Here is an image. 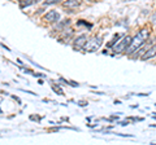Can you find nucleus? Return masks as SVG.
I'll return each instance as SVG.
<instances>
[{"instance_id":"9d476101","label":"nucleus","mask_w":156,"mask_h":145,"mask_svg":"<svg viewBox=\"0 0 156 145\" xmlns=\"http://www.w3.org/2000/svg\"><path fill=\"white\" fill-rule=\"evenodd\" d=\"M151 22H152V25H155L156 26V12L151 16Z\"/></svg>"},{"instance_id":"39448f33","label":"nucleus","mask_w":156,"mask_h":145,"mask_svg":"<svg viewBox=\"0 0 156 145\" xmlns=\"http://www.w3.org/2000/svg\"><path fill=\"white\" fill-rule=\"evenodd\" d=\"M155 56H156V44H154L152 47H150L148 49L143 53V56L140 57V60H142V61H146V60L154 59Z\"/></svg>"},{"instance_id":"20e7f679","label":"nucleus","mask_w":156,"mask_h":145,"mask_svg":"<svg viewBox=\"0 0 156 145\" xmlns=\"http://www.w3.org/2000/svg\"><path fill=\"white\" fill-rule=\"evenodd\" d=\"M87 36L86 35H80L78 38H76L74 42H73V48L77 51V49H83L86 43H87Z\"/></svg>"},{"instance_id":"423d86ee","label":"nucleus","mask_w":156,"mask_h":145,"mask_svg":"<svg viewBox=\"0 0 156 145\" xmlns=\"http://www.w3.org/2000/svg\"><path fill=\"white\" fill-rule=\"evenodd\" d=\"M44 20L48 22H56L60 20V14H58L56 11H50L48 13L44 14Z\"/></svg>"},{"instance_id":"f257e3e1","label":"nucleus","mask_w":156,"mask_h":145,"mask_svg":"<svg viewBox=\"0 0 156 145\" xmlns=\"http://www.w3.org/2000/svg\"><path fill=\"white\" fill-rule=\"evenodd\" d=\"M148 35H150V32H148L147 29H143L142 31H139V32L133 38V39H131L130 44H129L128 48H126V51H125V52L128 53V55H133L135 51H138L139 48L146 43V40H147Z\"/></svg>"},{"instance_id":"9b49d317","label":"nucleus","mask_w":156,"mask_h":145,"mask_svg":"<svg viewBox=\"0 0 156 145\" xmlns=\"http://www.w3.org/2000/svg\"><path fill=\"white\" fill-rule=\"evenodd\" d=\"M87 2H89V0H87Z\"/></svg>"},{"instance_id":"6e6552de","label":"nucleus","mask_w":156,"mask_h":145,"mask_svg":"<svg viewBox=\"0 0 156 145\" xmlns=\"http://www.w3.org/2000/svg\"><path fill=\"white\" fill-rule=\"evenodd\" d=\"M34 2L33 0H21V7L23 5H30V4H33Z\"/></svg>"},{"instance_id":"0eeeda50","label":"nucleus","mask_w":156,"mask_h":145,"mask_svg":"<svg viewBox=\"0 0 156 145\" xmlns=\"http://www.w3.org/2000/svg\"><path fill=\"white\" fill-rule=\"evenodd\" d=\"M64 7H68V8H77L81 5V0H65L62 3Z\"/></svg>"},{"instance_id":"f8f14e48","label":"nucleus","mask_w":156,"mask_h":145,"mask_svg":"<svg viewBox=\"0 0 156 145\" xmlns=\"http://www.w3.org/2000/svg\"><path fill=\"white\" fill-rule=\"evenodd\" d=\"M155 40H156V39H155Z\"/></svg>"},{"instance_id":"f03ea898","label":"nucleus","mask_w":156,"mask_h":145,"mask_svg":"<svg viewBox=\"0 0 156 145\" xmlns=\"http://www.w3.org/2000/svg\"><path fill=\"white\" fill-rule=\"evenodd\" d=\"M100 46H101V38L94 36V38H91V39L87 40V43H86V46H85L83 49L86 52H95V51L99 49Z\"/></svg>"},{"instance_id":"7ed1b4c3","label":"nucleus","mask_w":156,"mask_h":145,"mask_svg":"<svg viewBox=\"0 0 156 145\" xmlns=\"http://www.w3.org/2000/svg\"><path fill=\"white\" fill-rule=\"evenodd\" d=\"M131 39H133V38H130L129 35H126V36H122V38H121V40H120L119 44L113 47V51H115V53H120V52H124V51H126V48L129 47V44H130Z\"/></svg>"},{"instance_id":"1a4fd4ad","label":"nucleus","mask_w":156,"mask_h":145,"mask_svg":"<svg viewBox=\"0 0 156 145\" xmlns=\"http://www.w3.org/2000/svg\"><path fill=\"white\" fill-rule=\"evenodd\" d=\"M60 0H46L44 2V5H51V4H56V3H58Z\"/></svg>"}]
</instances>
